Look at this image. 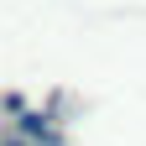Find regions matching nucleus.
Returning <instances> with one entry per match:
<instances>
[{"mask_svg": "<svg viewBox=\"0 0 146 146\" xmlns=\"http://www.w3.org/2000/svg\"><path fill=\"white\" fill-rule=\"evenodd\" d=\"M5 146H21V141H5Z\"/></svg>", "mask_w": 146, "mask_h": 146, "instance_id": "nucleus-1", "label": "nucleus"}]
</instances>
